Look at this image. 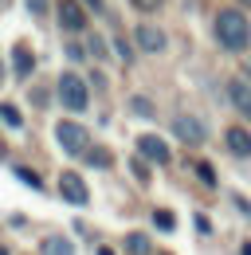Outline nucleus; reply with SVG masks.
<instances>
[{
  "label": "nucleus",
  "mask_w": 251,
  "mask_h": 255,
  "mask_svg": "<svg viewBox=\"0 0 251 255\" xmlns=\"http://www.w3.org/2000/svg\"><path fill=\"white\" fill-rule=\"evenodd\" d=\"M216 39H220V47H228V51H244L251 43L248 16L236 12V8H220L216 12Z\"/></svg>",
  "instance_id": "obj_1"
},
{
  "label": "nucleus",
  "mask_w": 251,
  "mask_h": 255,
  "mask_svg": "<svg viewBox=\"0 0 251 255\" xmlns=\"http://www.w3.org/2000/svg\"><path fill=\"white\" fill-rule=\"evenodd\" d=\"M59 98H63V106L67 110H87V83L75 75V71H63L59 75Z\"/></svg>",
  "instance_id": "obj_2"
},
{
  "label": "nucleus",
  "mask_w": 251,
  "mask_h": 255,
  "mask_svg": "<svg viewBox=\"0 0 251 255\" xmlns=\"http://www.w3.org/2000/svg\"><path fill=\"white\" fill-rule=\"evenodd\" d=\"M55 137H59V145L71 153V157H87V141H91V133L79 126V122H59V126H55Z\"/></svg>",
  "instance_id": "obj_3"
},
{
  "label": "nucleus",
  "mask_w": 251,
  "mask_h": 255,
  "mask_svg": "<svg viewBox=\"0 0 251 255\" xmlns=\"http://www.w3.org/2000/svg\"><path fill=\"white\" fill-rule=\"evenodd\" d=\"M59 196L67 204H79V208H83V204L91 200V189H87V181H83L79 173H63L59 177Z\"/></svg>",
  "instance_id": "obj_4"
},
{
  "label": "nucleus",
  "mask_w": 251,
  "mask_h": 255,
  "mask_svg": "<svg viewBox=\"0 0 251 255\" xmlns=\"http://www.w3.org/2000/svg\"><path fill=\"white\" fill-rule=\"evenodd\" d=\"M173 133H177L185 145H200V141H204V126H200V118H192V114H177V118H173Z\"/></svg>",
  "instance_id": "obj_5"
},
{
  "label": "nucleus",
  "mask_w": 251,
  "mask_h": 255,
  "mask_svg": "<svg viewBox=\"0 0 251 255\" xmlns=\"http://www.w3.org/2000/svg\"><path fill=\"white\" fill-rule=\"evenodd\" d=\"M137 153L157 161V165H165V161H169V145H165L157 133H145V137H137Z\"/></svg>",
  "instance_id": "obj_6"
},
{
  "label": "nucleus",
  "mask_w": 251,
  "mask_h": 255,
  "mask_svg": "<svg viewBox=\"0 0 251 255\" xmlns=\"http://www.w3.org/2000/svg\"><path fill=\"white\" fill-rule=\"evenodd\" d=\"M59 24L67 32H83V28H87V16H83V8H79L75 0H63L59 4Z\"/></svg>",
  "instance_id": "obj_7"
},
{
  "label": "nucleus",
  "mask_w": 251,
  "mask_h": 255,
  "mask_svg": "<svg viewBox=\"0 0 251 255\" xmlns=\"http://www.w3.org/2000/svg\"><path fill=\"white\" fill-rule=\"evenodd\" d=\"M137 43H141V51H165V32L161 28H153V24H141L137 28Z\"/></svg>",
  "instance_id": "obj_8"
},
{
  "label": "nucleus",
  "mask_w": 251,
  "mask_h": 255,
  "mask_svg": "<svg viewBox=\"0 0 251 255\" xmlns=\"http://www.w3.org/2000/svg\"><path fill=\"white\" fill-rule=\"evenodd\" d=\"M228 98H232V106H236V114H244V118H251V87L248 83H232L228 87Z\"/></svg>",
  "instance_id": "obj_9"
},
{
  "label": "nucleus",
  "mask_w": 251,
  "mask_h": 255,
  "mask_svg": "<svg viewBox=\"0 0 251 255\" xmlns=\"http://www.w3.org/2000/svg\"><path fill=\"white\" fill-rule=\"evenodd\" d=\"M224 137H228V149H232L236 157H251V133L244 126H232Z\"/></svg>",
  "instance_id": "obj_10"
},
{
  "label": "nucleus",
  "mask_w": 251,
  "mask_h": 255,
  "mask_svg": "<svg viewBox=\"0 0 251 255\" xmlns=\"http://www.w3.org/2000/svg\"><path fill=\"white\" fill-rule=\"evenodd\" d=\"M39 255H75V244L63 240V236H47V240L39 244Z\"/></svg>",
  "instance_id": "obj_11"
},
{
  "label": "nucleus",
  "mask_w": 251,
  "mask_h": 255,
  "mask_svg": "<svg viewBox=\"0 0 251 255\" xmlns=\"http://www.w3.org/2000/svg\"><path fill=\"white\" fill-rule=\"evenodd\" d=\"M149 236H141V232H129L126 236V255H149Z\"/></svg>",
  "instance_id": "obj_12"
},
{
  "label": "nucleus",
  "mask_w": 251,
  "mask_h": 255,
  "mask_svg": "<svg viewBox=\"0 0 251 255\" xmlns=\"http://www.w3.org/2000/svg\"><path fill=\"white\" fill-rule=\"evenodd\" d=\"M12 59H16V75H20V79H28L31 71H35V59H31L28 47H16V55H12Z\"/></svg>",
  "instance_id": "obj_13"
},
{
  "label": "nucleus",
  "mask_w": 251,
  "mask_h": 255,
  "mask_svg": "<svg viewBox=\"0 0 251 255\" xmlns=\"http://www.w3.org/2000/svg\"><path fill=\"white\" fill-rule=\"evenodd\" d=\"M129 110L141 114V118H153V102H149L145 95H133V98H129Z\"/></svg>",
  "instance_id": "obj_14"
},
{
  "label": "nucleus",
  "mask_w": 251,
  "mask_h": 255,
  "mask_svg": "<svg viewBox=\"0 0 251 255\" xmlns=\"http://www.w3.org/2000/svg\"><path fill=\"white\" fill-rule=\"evenodd\" d=\"M0 118H4L8 126H20V110H16L12 102H4V106H0Z\"/></svg>",
  "instance_id": "obj_15"
},
{
  "label": "nucleus",
  "mask_w": 251,
  "mask_h": 255,
  "mask_svg": "<svg viewBox=\"0 0 251 255\" xmlns=\"http://www.w3.org/2000/svg\"><path fill=\"white\" fill-rule=\"evenodd\" d=\"M129 169H133V177H137L141 185L149 181V165H145V161H141V157H133V161H129Z\"/></svg>",
  "instance_id": "obj_16"
},
{
  "label": "nucleus",
  "mask_w": 251,
  "mask_h": 255,
  "mask_svg": "<svg viewBox=\"0 0 251 255\" xmlns=\"http://www.w3.org/2000/svg\"><path fill=\"white\" fill-rule=\"evenodd\" d=\"M16 177H20V181H24V185H31V189H43V181H39V177H35V173H31V169H24V165H20V169H16Z\"/></svg>",
  "instance_id": "obj_17"
},
{
  "label": "nucleus",
  "mask_w": 251,
  "mask_h": 255,
  "mask_svg": "<svg viewBox=\"0 0 251 255\" xmlns=\"http://www.w3.org/2000/svg\"><path fill=\"white\" fill-rule=\"evenodd\" d=\"M87 161H91V165H102V169H106V165H110V153H106V149H87Z\"/></svg>",
  "instance_id": "obj_18"
},
{
  "label": "nucleus",
  "mask_w": 251,
  "mask_h": 255,
  "mask_svg": "<svg viewBox=\"0 0 251 255\" xmlns=\"http://www.w3.org/2000/svg\"><path fill=\"white\" fill-rule=\"evenodd\" d=\"M153 220H157V228H165V232H173V228H177L173 212H153Z\"/></svg>",
  "instance_id": "obj_19"
},
{
  "label": "nucleus",
  "mask_w": 251,
  "mask_h": 255,
  "mask_svg": "<svg viewBox=\"0 0 251 255\" xmlns=\"http://www.w3.org/2000/svg\"><path fill=\"white\" fill-rule=\"evenodd\" d=\"M196 173H200V181H204V185H216V173H212V165H208V161H200V165H196Z\"/></svg>",
  "instance_id": "obj_20"
},
{
  "label": "nucleus",
  "mask_w": 251,
  "mask_h": 255,
  "mask_svg": "<svg viewBox=\"0 0 251 255\" xmlns=\"http://www.w3.org/2000/svg\"><path fill=\"white\" fill-rule=\"evenodd\" d=\"M129 4H133L137 12H157V8L165 4V0H129Z\"/></svg>",
  "instance_id": "obj_21"
},
{
  "label": "nucleus",
  "mask_w": 251,
  "mask_h": 255,
  "mask_svg": "<svg viewBox=\"0 0 251 255\" xmlns=\"http://www.w3.org/2000/svg\"><path fill=\"white\" fill-rule=\"evenodd\" d=\"M114 47H118V59H122V63H129V59H133V47L126 43V35L118 39V43H114Z\"/></svg>",
  "instance_id": "obj_22"
},
{
  "label": "nucleus",
  "mask_w": 251,
  "mask_h": 255,
  "mask_svg": "<svg viewBox=\"0 0 251 255\" xmlns=\"http://www.w3.org/2000/svg\"><path fill=\"white\" fill-rule=\"evenodd\" d=\"M28 12L31 16H43L47 12V0H28Z\"/></svg>",
  "instance_id": "obj_23"
},
{
  "label": "nucleus",
  "mask_w": 251,
  "mask_h": 255,
  "mask_svg": "<svg viewBox=\"0 0 251 255\" xmlns=\"http://www.w3.org/2000/svg\"><path fill=\"white\" fill-rule=\"evenodd\" d=\"M87 47H91V51H94V59H102V55H106V47H102V39H98V35H94V39H91V43H87Z\"/></svg>",
  "instance_id": "obj_24"
},
{
  "label": "nucleus",
  "mask_w": 251,
  "mask_h": 255,
  "mask_svg": "<svg viewBox=\"0 0 251 255\" xmlns=\"http://www.w3.org/2000/svg\"><path fill=\"white\" fill-rule=\"evenodd\" d=\"M87 4H91V8H94V12H98V8H102V0H87Z\"/></svg>",
  "instance_id": "obj_25"
},
{
  "label": "nucleus",
  "mask_w": 251,
  "mask_h": 255,
  "mask_svg": "<svg viewBox=\"0 0 251 255\" xmlns=\"http://www.w3.org/2000/svg\"><path fill=\"white\" fill-rule=\"evenodd\" d=\"M98 255H114V252H110V248H98Z\"/></svg>",
  "instance_id": "obj_26"
},
{
  "label": "nucleus",
  "mask_w": 251,
  "mask_h": 255,
  "mask_svg": "<svg viewBox=\"0 0 251 255\" xmlns=\"http://www.w3.org/2000/svg\"><path fill=\"white\" fill-rule=\"evenodd\" d=\"M244 71H248V79H251V59H248V63H244Z\"/></svg>",
  "instance_id": "obj_27"
},
{
  "label": "nucleus",
  "mask_w": 251,
  "mask_h": 255,
  "mask_svg": "<svg viewBox=\"0 0 251 255\" xmlns=\"http://www.w3.org/2000/svg\"><path fill=\"white\" fill-rule=\"evenodd\" d=\"M244 255H251V244H244Z\"/></svg>",
  "instance_id": "obj_28"
},
{
  "label": "nucleus",
  "mask_w": 251,
  "mask_h": 255,
  "mask_svg": "<svg viewBox=\"0 0 251 255\" xmlns=\"http://www.w3.org/2000/svg\"><path fill=\"white\" fill-rule=\"evenodd\" d=\"M0 255H8V248H0Z\"/></svg>",
  "instance_id": "obj_29"
},
{
  "label": "nucleus",
  "mask_w": 251,
  "mask_h": 255,
  "mask_svg": "<svg viewBox=\"0 0 251 255\" xmlns=\"http://www.w3.org/2000/svg\"><path fill=\"white\" fill-rule=\"evenodd\" d=\"M0 79H4V67H0Z\"/></svg>",
  "instance_id": "obj_30"
},
{
  "label": "nucleus",
  "mask_w": 251,
  "mask_h": 255,
  "mask_svg": "<svg viewBox=\"0 0 251 255\" xmlns=\"http://www.w3.org/2000/svg\"><path fill=\"white\" fill-rule=\"evenodd\" d=\"M244 4H251V0H244Z\"/></svg>",
  "instance_id": "obj_31"
},
{
  "label": "nucleus",
  "mask_w": 251,
  "mask_h": 255,
  "mask_svg": "<svg viewBox=\"0 0 251 255\" xmlns=\"http://www.w3.org/2000/svg\"><path fill=\"white\" fill-rule=\"evenodd\" d=\"M161 255H169V252H161Z\"/></svg>",
  "instance_id": "obj_32"
},
{
  "label": "nucleus",
  "mask_w": 251,
  "mask_h": 255,
  "mask_svg": "<svg viewBox=\"0 0 251 255\" xmlns=\"http://www.w3.org/2000/svg\"><path fill=\"white\" fill-rule=\"evenodd\" d=\"M0 4H4V0H0Z\"/></svg>",
  "instance_id": "obj_33"
}]
</instances>
